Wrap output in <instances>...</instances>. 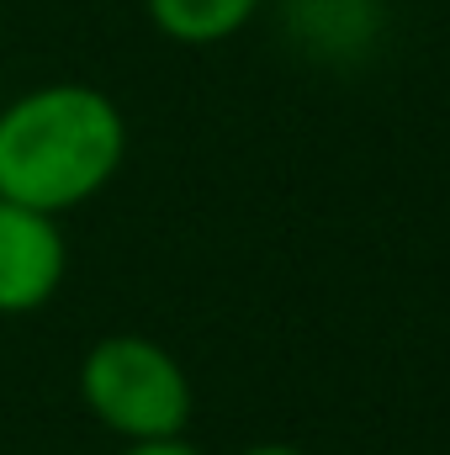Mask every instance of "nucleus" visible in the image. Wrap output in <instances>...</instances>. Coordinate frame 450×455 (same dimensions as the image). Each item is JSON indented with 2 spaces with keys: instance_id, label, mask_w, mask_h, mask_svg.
Here are the masks:
<instances>
[{
  "instance_id": "obj_1",
  "label": "nucleus",
  "mask_w": 450,
  "mask_h": 455,
  "mask_svg": "<svg viewBox=\"0 0 450 455\" xmlns=\"http://www.w3.org/2000/svg\"><path fill=\"white\" fill-rule=\"evenodd\" d=\"M127 164V116L101 85L48 80L0 107V196L48 218L96 202Z\"/></svg>"
},
{
  "instance_id": "obj_2",
  "label": "nucleus",
  "mask_w": 450,
  "mask_h": 455,
  "mask_svg": "<svg viewBox=\"0 0 450 455\" xmlns=\"http://www.w3.org/2000/svg\"><path fill=\"white\" fill-rule=\"evenodd\" d=\"M80 403L122 445L175 440L197 413L186 365L149 334H101L80 355Z\"/></svg>"
},
{
  "instance_id": "obj_3",
  "label": "nucleus",
  "mask_w": 450,
  "mask_h": 455,
  "mask_svg": "<svg viewBox=\"0 0 450 455\" xmlns=\"http://www.w3.org/2000/svg\"><path fill=\"white\" fill-rule=\"evenodd\" d=\"M64 275H69V243L59 218L0 196V318L43 313L64 291Z\"/></svg>"
},
{
  "instance_id": "obj_4",
  "label": "nucleus",
  "mask_w": 450,
  "mask_h": 455,
  "mask_svg": "<svg viewBox=\"0 0 450 455\" xmlns=\"http://www.w3.org/2000/svg\"><path fill=\"white\" fill-rule=\"evenodd\" d=\"M265 0H143L149 21L159 37L181 43V48H213L238 37Z\"/></svg>"
},
{
  "instance_id": "obj_5",
  "label": "nucleus",
  "mask_w": 450,
  "mask_h": 455,
  "mask_svg": "<svg viewBox=\"0 0 450 455\" xmlns=\"http://www.w3.org/2000/svg\"><path fill=\"white\" fill-rule=\"evenodd\" d=\"M117 455H202L186 435H175V440H138V445H122Z\"/></svg>"
},
{
  "instance_id": "obj_6",
  "label": "nucleus",
  "mask_w": 450,
  "mask_h": 455,
  "mask_svg": "<svg viewBox=\"0 0 450 455\" xmlns=\"http://www.w3.org/2000/svg\"><path fill=\"white\" fill-rule=\"evenodd\" d=\"M238 455H308V451H297V445H281V440H265V445H249V451H238Z\"/></svg>"
}]
</instances>
